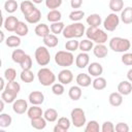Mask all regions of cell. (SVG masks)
I'll return each mask as SVG.
<instances>
[{"instance_id": "obj_17", "label": "cell", "mask_w": 132, "mask_h": 132, "mask_svg": "<svg viewBox=\"0 0 132 132\" xmlns=\"http://www.w3.org/2000/svg\"><path fill=\"white\" fill-rule=\"evenodd\" d=\"M118 92L123 96H127L132 92V84L129 80H123L118 85Z\"/></svg>"}, {"instance_id": "obj_24", "label": "cell", "mask_w": 132, "mask_h": 132, "mask_svg": "<svg viewBox=\"0 0 132 132\" xmlns=\"http://www.w3.org/2000/svg\"><path fill=\"white\" fill-rule=\"evenodd\" d=\"M50 31H51L50 27H48L47 25L43 24V23L38 24V25L35 27V29H34L35 34H36L38 37H42V38L45 37L46 35H48V34H50Z\"/></svg>"}, {"instance_id": "obj_42", "label": "cell", "mask_w": 132, "mask_h": 132, "mask_svg": "<svg viewBox=\"0 0 132 132\" xmlns=\"http://www.w3.org/2000/svg\"><path fill=\"white\" fill-rule=\"evenodd\" d=\"M99 130H100L99 124L95 120L89 121L85 127V132H99Z\"/></svg>"}, {"instance_id": "obj_44", "label": "cell", "mask_w": 132, "mask_h": 132, "mask_svg": "<svg viewBox=\"0 0 132 132\" xmlns=\"http://www.w3.org/2000/svg\"><path fill=\"white\" fill-rule=\"evenodd\" d=\"M85 16V11L82 10H79V9H76V10H73L69 13V19L73 22H79L82 20V18Z\"/></svg>"}, {"instance_id": "obj_4", "label": "cell", "mask_w": 132, "mask_h": 132, "mask_svg": "<svg viewBox=\"0 0 132 132\" xmlns=\"http://www.w3.org/2000/svg\"><path fill=\"white\" fill-rule=\"evenodd\" d=\"M55 62L61 67H69L74 63V56L69 51H59L55 55Z\"/></svg>"}, {"instance_id": "obj_5", "label": "cell", "mask_w": 132, "mask_h": 132, "mask_svg": "<svg viewBox=\"0 0 132 132\" xmlns=\"http://www.w3.org/2000/svg\"><path fill=\"white\" fill-rule=\"evenodd\" d=\"M37 78H38L39 82L44 87H50V86L54 85L56 81L55 73L50 68H46V67H43V68L38 70Z\"/></svg>"}, {"instance_id": "obj_20", "label": "cell", "mask_w": 132, "mask_h": 132, "mask_svg": "<svg viewBox=\"0 0 132 132\" xmlns=\"http://www.w3.org/2000/svg\"><path fill=\"white\" fill-rule=\"evenodd\" d=\"M41 19V11L38 8H35L31 13L25 16V20L29 24H37Z\"/></svg>"}, {"instance_id": "obj_3", "label": "cell", "mask_w": 132, "mask_h": 132, "mask_svg": "<svg viewBox=\"0 0 132 132\" xmlns=\"http://www.w3.org/2000/svg\"><path fill=\"white\" fill-rule=\"evenodd\" d=\"M131 42L127 38L112 37L109 40V48L116 53H126L130 50Z\"/></svg>"}, {"instance_id": "obj_18", "label": "cell", "mask_w": 132, "mask_h": 132, "mask_svg": "<svg viewBox=\"0 0 132 132\" xmlns=\"http://www.w3.org/2000/svg\"><path fill=\"white\" fill-rule=\"evenodd\" d=\"M35 5L32 1H28V0H25L23 1L21 4H20V9L22 11V13L24 14V16L28 15L29 13H31L34 9H35Z\"/></svg>"}, {"instance_id": "obj_11", "label": "cell", "mask_w": 132, "mask_h": 132, "mask_svg": "<svg viewBox=\"0 0 132 132\" xmlns=\"http://www.w3.org/2000/svg\"><path fill=\"white\" fill-rule=\"evenodd\" d=\"M28 99L32 105H40L44 101V95L40 91H32L29 94Z\"/></svg>"}, {"instance_id": "obj_59", "label": "cell", "mask_w": 132, "mask_h": 132, "mask_svg": "<svg viewBox=\"0 0 132 132\" xmlns=\"http://www.w3.org/2000/svg\"><path fill=\"white\" fill-rule=\"evenodd\" d=\"M0 35H1V41H4V33L2 31H0Z\"/></svg>"}, {"instance_id": "obj_45", "label": "cell", "mask_w": 132, "mask_h": 132, "mask_svg": "<svg viewBox=\"0 0 132 132\" xmlns=\"http://www.w3.org/2000/svg\"><path fill=\"white\" fill-rule=\"evenodd\" d=\"M64 91H65V89H64L63 84H61V82H55L54 85H52V92L55 95L61 96V95L64 94Z\"/></svg>"}, {"instance_id": "obj_6", "label": "cell", "mask_w": 132, "mask_h": 132, "mask_svg": "<svg viewBox=\"0 0 132 132\" xmlns=\"http://www.w3.org/2000/svg\"><path fill=\"white\" fill-rule=\"evenodd\" d=\"M34 57H35L36 63L39 66H46L51 61V54H50V52L45 45L38 46L35 50Z\"/></svg>"}, {"instance_id": "obj_43", "label": "cell", "mask_w": 132, "mask_h": 132, "mask_svg": "<svg viewBox=\"0 0 132 132\" xmlns=\"http://www.w3.org/2000/svg\"><path fill=\"white\" fill-rule=\"evenodd\" d=\"M15 98H16V95H14L6 90L2 91V93H1V99L3 101H5V103H13Z\"/></svg>"}, {"instance_id": "obj_53", "label": "cell", "mask_w": 132, "mask_h": 132, "mask_svg": "<svg viewBox=\"0 0 132 132\" xmlns=\"http://www.w3.org/2000/svg\"><path fill=\"white\" fill-rule=\"evenodd\" d=\"M82 4V0H70V5L72 8H79Z\"/></svg>"}, {"instance_id": "obj_2", "label": "cell", "mask_w": 132, "mask_h": 132, "mask_svg": "<svg viewBox=\"0 0 132 132\" xmlns=\"http://www.w3.org/2000/svg\"><path fill=\"white\" fill-rule=\"evenodd\" d=\"M85 34H86L87 38H89L90 40H92L96 44L105 43L107 41V38H108L107 33H105L99 27H89L88 29H86Z\"/></svg>"}, {"instance_id": "obj_56", "label": "cell", "mask_w": 132, "mask_h": 132, "mask_svg": "<svg viewBox=\"0 0 132 132\" xmlns=\"http://www.w3.org/2000/svg\"><path fill=\"white\" fill-rule=\"evenodd\" d=\"M4 77H1L0 78V82H1V91H3L5 89V82H4Z\"/></svg>"}, {"instance_id": "obj_39", "label": "cell", "mask_w": 132, "mask_h": 132, "mask_svg": "<svg viewBox=\"0 0 132 132\" xmlns=\"http://www.w3.org/2000/svg\"><path fill=\"white\" fill-rule=\"evenodd\" d=\"M19 8V4L15 0H7L4 3V9L8 13H13Z\"/></svg>"}, {"instance_id": "obj_32", "label": "cell", "mask_w": 132, "mask_h": 132, "mask_svg": "<svg viewBox=\"0 0 132 132\" xmlns=\"http://www.w3.org/2000/svg\"><path fill=\"white\" fill-rule=\"evenodd\" d=\"M26 55H27V54H26L23 50L16 48V50H14V51L12 52V54H11V59H12V61H13L14 63L21 64L22 61L24 60V58L26 57Z\"/></svg>"}, {"instance_id": "obj_49", "label": "cell", "mask_w": 132, "mask_h": 132, "mask_svg": "<svg viewBox=\"0 0 132 132\" xmlns=\"http://www.w3.org/2000/svg\"><path fill=\"white\" fill-rule=\"evenodd\" d=\"M22 70H25V69H31L32 67V58L29 56V55H26V57L24 58V60L22 61V63L20 64Z\"/></svg>"}, {"instance_id": "obj_33", "label": "cell", "mask_w": 132, "mask_h": 132, "mask_svg": "<svg viewBox=\"0 0 132 132\" xmlns=\"http://www.w3.org/2000/svg\"><path fill=\"white\" fill-rule=\"evenodd\" d=\"M4 90H6V91H8V92H10V93H12V94H14V95H18V94L20 93V91H21V86H20V84L16 82L15 80L7 81V84H6ZM4 90H3V91H4Z\"/></svg>"}, {"instance_id": "obj_50", "label": "cell", "mask_w": 132, "mask_h": 132, "mask_svg": "<svg viewBox=\"0 0 132 132\" xmlns=\"http://www.w3.org/2000/svg\"><path fill=\"white\" fill-rule=\"evenodd\" d=\"M121 61L123 64L127 66H132V53H123V56L121 57Z\"/></svg>"}, {"instance_id": "obj_37", "label": "cell", "mask_w": 132, "mask_h": 132, "mask_svg": "<svg viewBox=\"0 0 132 132\" xmlns=\"http://www.w3.org/2000/svg\"><path fill=\"white\" fill-rule=\"evenodd\" d=\"M28 32H29V28H28V25H26L24 22H19V24H18V26H16V28H15V31H14V33H16V35L18 36H26L27 34H28Z\"/></svg>"}, {"instance_id": "obj_51", "label": "cell", "mask_w": 132, "mask_h": 132, "mask_svg": "<svg viewBox=\"0 0 132 132\" xmlns=\"http://www.w3.org/2000/svg\"><path fill=\"white\" fill-rule=\"evenodd\" d=\"M101 131H102V132H113V131H114V125H113L112 122H110V121H105V122L102 124Z\"/></svg>"}, {"instance_id": "obj_36", "label": "cell", "mask_w": 132, "mask_h": 132, "mask_svg": "<svg viewBox=\"0 0 132 132\" xmlns=\"http://www.w3.org/2000/svg\"><path fill=\"white\" fill-rule=\"evenodd\" d=\"M64 28H65V25H64V23L61 22V21H60V22L52 23L51 26H50L51 32H52L53 34H55V35H59L60 33H62L63 30H64Z\"/></svg>"}, {"instance_id": "obj_55", "label": "cell", "mask_w": 132, "mask_h": 132, "mask_svg": "<svg viewBox=\"0 0 132 132\" xmlns=\"http://www.w3.org/2000/svg\"><path fill=\"white\" fill-rule=\"evenodd\" d=\"M127 78H128L129 81L132 82V68H130V69L128 70V72H127Z\"/></svg>"}, {"instance_id": "obj_7", "label": "cell", "mask_w": 132, "mask_h": 132, "mask_svg": "<svg viewBox=\"0 0 132 132\" xmlns=\"http://www.w3.org/2000/svg\"><path fill=\"white\" fill-rule=\"evenodd\" d=\"M70 117H71V123H72V125L74 127H76V128L82 127L86 124V122H87L85 110L82 108H80V107L73 108L71 110Z\"/></svg>"}, {"instance_id": "obj_10", "label": "cell", "mask_w": 132, "mask_h": 132, "mask_svg": "<svg viewBox=\"0 0 132 132\" xmlns=\"http://www.w3.org/2000/svg\"><path fill=\"white\" fill-rule=\"evenodd\" d=\"M58 80H59V82H61L63 85H69L73 80L72 71L67 69V68L61 70L59 72V74H58Z\"/></svg>"}, {"instance_id": "obj_22", "label": "cell", "mask_w": 132, "mask_h": 132, "mask_svg": "<svg viewBox=\"0 0 132 132\" xmlns=\"http://www.w3.org/2000/svg\"><path fill=\"white\" fill-rule=\"evenodd\" d=\"M121 21L126 24V25H129L132 23V7L131 6H128V7H125L122 12H121V16H120Z\"/></svg>"}, {"instance_id": "obj_25", "label": "cell", "mask_w": 132, "mask_h": 132, "mask_svg": "<svg viewBox=\"0 0 132 132\" xmlns=\"http://www.w3.org/2000/svg\"><path fill=\"white\" fill-rule=\"evenodd\" d=\"M87 24L90 27H99L102 23V19L98 13H92L87 18Z\"/></svg>"}, {"instance_id": "obj_30", "label": "cell", "mask_w": 132, "mask_h": 132, "mask_svg": "<svg viewBox=\"0 0 132 132\" xmlns=\"http://www.w3.org/2000/svg\"><path fill=\"white\" fill-rule=\"evenodd\" d=\"M5 43L8 47H12V48H16L20 46L21 44V38L18 35H10L6 38Z\"/></svg>"}, {"instance_id": "obj_27", "label": "cell", "mask_w": 132, "mask_h": 132, "mask_svg": "<svg viewBox=\"0 0 132 132\" xmlns=\"http://www.w3.org/2000/svg\"><path fill=\"white\" fill-rule=\"evenodd\" d=\"M46 120L43 117L35 118L31 120V126L36 130H43L46 127Z\"/></svg>"}, {"instance_id": "obj_58", "label": "cell", "mask_w": 132, "mask_h": 132, "mask_svg": "<svg viewBox=\"0 0 132 132\" xmlns=\"http://www.w3.org/2000/svg\"><path fill=\"white\" fill-rule=\"evenodd\" d=\"M31 1H32L33 3H35V4H40L43 0H31Z\"/></svg>"}, {"instance_id": "obj_29", "label": "cell", "mask_w": 132, "mask_h": 132, "mask_svg": "<svg viewBox=\"0 0 132 132\" xmlns=\"http://www.w3.org/2000/svg\"><path fill=\"white\" fill-rule=\"evenodd\" d=\"M46 19L48 22L51 23H55V22H60L62 19V13L60 10L58 9H52L47 12L46 14Z\"/></svg>"}, {"instance_id": "obj_8", "label": "cell", "mask_w": 132, "mask_h": 132, "mask_svg": "<svg viewBox=\"0 0 132 132\" xmlns=\"http://www.w3.org/2000/svg\"><path fill=\"white\" fill-rule=\"evenodd\" d=\"M120 21H121L120 16L116 12H111V13H109L104 19V21H103V27H104V29L106 31L112 32V31H114L118 28V26L120 24Z\"/></svg>"}, {"instance_id": "obj_35", "label": "cell", "mask_w": 132, "mask_h": 132, "mask_svg": "<svg viewBox=\"0 0 132 132\" xmlns=\"http://www.w3.org/2000/svg\"><path fill=\"white\" fill-rule=\"evenodd\" d=\"M109 8L112 12L122 11L124 8V1L123 0H110L109 1Z\"/></svg>"}, {"instance_id": "obj_46", "label": "cell", "mask_w": 132, "mask_h": 132, "mask_svg": "<svg viewBox=\"0 0 132 132\" xmlns=\"http://www.w3.org/2000/svg\"><path fill=\"white\" fill-rule=\"evenodd\" d=\"M16 77V71L15 69L13 68H7L5 69L4 71V78L7 80V81H12L14 80Z\"/></svg>"}, {"instance_id": "obj_31", "label": "cell", "mask_w": 132, "mask_h": 132, "mask_svg": "<svg viewBox=\"0 0 132 132\" xmlns=\"http://www.w3.org/2000/svg\"><path fill=\"white\" fill-rule=\"evenodd\" d=\"M92 86L95 90H98V91H101V90H104L107 86V81L104 77H101V76H97L93 81H92Z\"/></svg>"}, {"instance_id": "obj_26", "label": "cell", "mask_w": 132, "mask_h": 132, "mask_svg": "<svg viewBox=\"0 0 132 132\" xmlns=\"http://www.w3.org/2000/svg\"><path fill=\"white\" fill-rule=\"evenodd\" d=\"M43 43L46 47H56L59 43V38L55 34H48L43 37Z\"/></svg>"}, {"instance_id": "obj_12", "label": "cell", "mask_w": 132, "mask_h": 132, "mask_svg": "<svg viewBox=\"0 0 132 132\" xmlns=\"http://www.w3.org/2000/svg\"><path fill=\"white\" fill-rule=\"evenodd\" d=\"M19 20H18V18L16 16H14V15H9V16H7L5 20H4V22H3V27L5 28V30L6 31H8V32H14L15 31V28H16V26H18V24H19Z\"/></svg>"}, {"instance_id": "obj_1", "label": "cell", "mask_w": 132, "mask_h": 132, "mask_svg": "<svg viewBox=\"0 0 132 132\" xmlns=\"http://www.w3.org/2000/svg\"><path fill=\"white\" fill-rule=\"evenodd\" d=\"M86 33V27L82 23L79 22H74L73 24L65 26L62 34L65 38L67 39H72V38H79Z\"/></svg>"}, {"instance_id": "obj_15", "label": "cell", "mask_w": 132, "mask_h": 132, "mask_svg": "<svg viewBox=\"0 0 132 132\" xmlns=\"http://www.w3.org/2000/svg\"><path fill=\"white\" fill-rule=\"evenodd\" d=\"M88 72H89V74H91V76L97 77V76H100V75L102 74V72H103V67H102V65H101L100 63H98V62H93V63H91V64L89 65V67H88Z\"/></svg>"}, {"instance_id": "obj_41", "label": "cell", "mask_w": 132, "mask_h": 132, "mask_svg": "<svg viewBox=\"0 0 132 132\" xmlns=\"http://www.w3.org/2000/svg\"><path fill=\"white\" fill-rule=\"evenodd\" d=\"M78 47H79V41H77L75 38L68 39V41H66L65 43V48L66 51L69 52H75L76 50H78Z\"/></svg>"}, {"instance_id": "obj_23", "label": "cell", "mask_w": 132, "mask_h": 132, "mask_svg": "<svg viewBox=\"0 0 132 132\" xmlns=\"http://www.w3.org/2000/svg\"><path fill=\"white\" fill-rule=\"evenodd\" d=\"M81 94H82V91H81V88L78 85L77 86H72L68 91V96L73 101H77L78 99H80Z\"/></svg>"}, {"instance_id": "obj_40", "label": "cell", "mask_w": 132, "mask_h": 132, "mask_svg": "<svg viewBox=\"0 0 132 132\" xmlns=\"http://www.w3.org/2000/svg\"><path fill=\"white\" fill-rule=\"evenodd\" d=\"M11 122H12V119L8 113H4V112L0 113V127L2 128L9 127L11 125Z\"/></svg>"}, {"instance_id": "obj_52", "label": "cell", "mask_w": 132, "mask_h": 132, "mask_svg": "<svg viewBox=\"0 0 132 132\" xmlns=\"http://www.w3.org/2000/svg\"><path fill=\"white\" fill-rule=\"evenodd\" d=\"M130 128L128 126V124L124 123V122H120L114 126V131L117 132H129Z\"/></svg>"}, {"instance_id": "obj_38", "label": "cell", "mask_w": 132, "mask_h": 132, "mask_svg": "<svg viewBox=\"0 0 132 132\" xmlns=\"http://www.w3.org/2000/svg\"><path fill=\"white\" fill-rule=\"evenodd\" d=\"M93 47H94L93 41L90 40L89 38H87V39H82L81 41H79V47H78V48H79L81 52L88 53V52H90L91 50H93Z\"/></svg>"}, {"instance_id": "obj_13", "label": "cell", "mask_w": 132, "mask_h": 132, "mask_svg": "<svg viewBox=\"0 0 132 132\" xmlns=\"http://www.w3.org/2000/svg\"><path fill=\"white\" fill-rule=\"evenodd\" d=\"M89 62H90V56L85 52L79 53L75 58V65L81 69L86 68L89 65Z\"/></svg>"}, {"instance_id": "obj_16", "label": "cell", "mask_w": 132, "mask_h": 132, "mask_svg": "<svg viewBox=\"0 0 132 132\" xmlns=\"http://www.w3.org/2000/svg\"><path fill=\"white\" fill-rule=\"evenodd\" d=\"M76 82L79 87H82V88H87L89 87L91 84H92V79H91V76L87 73H79L77 74L76 76Z\"/></svg>"}, {"instance_id": "obj_54", "label": "cell", "mask_w": 132, "mask_h": 132, "mask_svg": "<svg viewBox=\"0 0 132 132\" xmlns=\"http://www.w3.org/2000/svg\"><path fill=\"white\" fill-rule=\"evenodd\" d=\"M54 132H66V131H65L61 126H59V125L57 124V125L54 127Z\"/></svg>"}, {"instance_id": "obj_47", "label": "cell", "mask_w": 132, "mask_h": 132, "mask_svg": "<svg viewBox=\"0 0 132 132\" xmlns=\"http://www.w3.org/2000/svg\"><path fill=\"white\" fill-rule=\"evenodd\" d=\"M62 1L63 0H45V6L50 8V10L58 9L62 5Z\"/></svg>"}, {"instance_id": "obj_34", "label": "cell", "mask_w": 132, "mask_h": 132, "mask_svg": "<svg viewBox=\"0 0 132 132\" xmlns=\"http://www.w3.org/2000/svg\"><path fill=\"white\" fill-rule=\"evenodd\" d=\"M20 77L22 79V81L24 82H32L34 80V73L31 71V69H25V70H22L21 74H20Z\"/></svg>"}, {"instance_id": "obj_19", "label": "cell", "mask_w": 132, "mask_h": 132, "mask_svg": "<svg viewBox=\"0 0 132 132\" xmlns=\"http://www.w3.org/2000/svg\"><path fill=\"white\" fill-rule=\"evenodd\" d=\"M27 114H28V118L30 120H32V119H35V118L43 117V110L38 105H32L31 107L28 108Z\"/></svg>"}, {"instance_id": "obj_48", "label": "cell", "mask_w": 132, "mask_h": 132, "mask_svg": "<svg viewBox=\"0 0 132 132\" xmlns=\"http://www.w3.org/2000/svg\"><path fill=\"white\" fill-rule=\"evenodd\" d=\"M58 125L61 126L65 131H68L70 128V125H71V121L66 117H61L58 120Z\"/></svg>"}, {"instance_id": "obj_57", "label": "cell", "mask_w": 132, "mask_h": 132, "mask_svg": "<svg viewBox=\"0 0 132 132\" xmlns=\"http://www.w3.org/2000/svg\"><path fill=\"white\" fill-rule=\"evenodd\" d=\"M4 103H5V101H3L1 99L0 100V111H3V109H4Z\"/></svg>"}, {"instance_id": "obj_21", "label": "cell", "mask_w": 132, "mask_h": 132, "mask_svg": "<svg viewBox=\"0 0 132 132\" xmlns=\"http://www.w3.org/2000/svg\"><path fill=\"white\" fill-rule=\"evenodd\" d=\"M108 101H109V104L111 106L118 107L123 103V95L121 93H119V92H113V93H111L109 95Z\"/></svg>"}, {"instance_id": "obj_14", "label": "cell", "mask_w": 132, "mask_h": 132, "mask_svg": "<svg viewBox=\"0 0 132 132\" xmlns=\"http://www.w3.org/2000/svg\"><path fill=\"white\" fill-rule=\"evenodd\" d=\"M93 54L96 58H99V59H103L107 56L108 54V50H107V46L104 45V43H99V44H96L94 47H93Z\"/></svg>"}, {"instance_id": "obj_28", "label": "cell", "mask_w": 132, "mask_h": 132, "mask_svg": "<svg viewBox=\"0 0 132 132\" xmlns=\"http://www.w3.org/2000/svg\"><path fill=\"white\" fill-rule=\"evenodd\" d=\"M43 118L47 122L53 123V122L57 121V119H58V111L55 108H47L43 111Z\"/></svg>"}, {"instance_id": "obj_9", "label": "cell", "mask_w": 132, "mask_h": 132, "mask_svg": "<svg viewBox=\"0 0 132 132\" xmlns=\"http://www.w3.org/2000/svg\"><path fill=\"white\" fill-rule=\"evenodd\" d=\"M12 110L18 114H23L28 110V102L25 99H16L12 103Z\"/></svg>"}]
</instances>
